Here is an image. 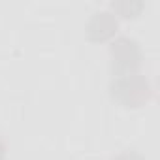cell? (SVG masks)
Returning a JSON list of instances; mask_svg holds the SVG:
<instances>
[{
    "mask_svg": "<svg viewBox=\"0 0 160 160\" xmlns=\"http://www.w3.org/2000/svg\"><path fill=\"white\" fill-rule=\"evenodd\" d=\"M111 94L115 100L128 108H136L143 104L149 96V83L139 73H126L119 75L111 83Z\"/></svg>",
    "mask_w": 160,
    "mask_h": 160,
    "instance_id": "cell-1",
    "label": "cell"
},
{
    "mask_svg": "<svg viewBox=\"0 0 160 160\" xmlns=\"http://www.w3.org/2000/svg\"><path fill=\"white\" fill-rule=\"evenodd\" d=\"M109 53H111L113 68H115L121 75L132 73V70H136V68L139 66L141 53H139L138 43H136L134 40H130V38H117V40L111 43Z\"/></svg>",
    "mask_w": 160,
    "mask_h": 160,
    "instance_id": "cell-2",
    "label": "cell"
},
{
    "mask_svg": "<svg viewBox=\"0 0 160 160\" xmlns=\"http://www.w3.org/2000/svg\"><path fill=\"white\" fill-rule=\"evenodd\" d=\"M117 27H119V23H117V17L113 15V12L102 10V12L92 13V17L89 19L87 36L92 42H104V40H109L117 32Z\"/></svg>",
    "mask_w": 160,
    "mask_h": 160,
    "instance_id": "cell-3",
    "label": "cell"
},
{
    "mask_svg": "<svg viewBox=\"0 0 160 160\" xmlns=\"http://www.w3.org/2000/svg\"><path fill=\"white\" fill-rule=\"evenodd\" d=\"M145 4L143 0H115L111 4V10L115 12L113 15H121L124 19H134L143 12Z\"/></svg>",
    "mask_w": 160,
    "mask_h": 160,
    "instance_id": "cell-4",
    "label": "cell"
},
{
    "mask_svg": "<svg viewBox=\"0 0 160 160\" xmlns=\"http://www.w3.org/2000/svg\"><path fill=\"white\" fill-rule=\"evenodd\" d=\"M4 156H6V145H4L2 139H0V160H4Z\"/></svg>",
    "mask_w": 160,
    "mask_h": 160,
    "instance_id": "cell-5",
    "label": "cell"
}]
</instances>
